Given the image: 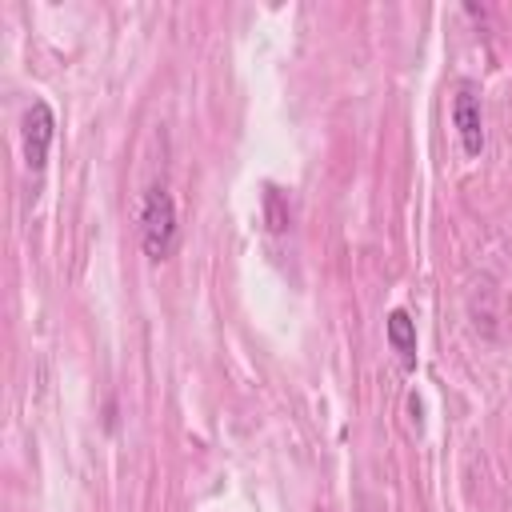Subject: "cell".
<instances>
[{
  "mask_svg": "<svg viewBox=\"0 0 512 512\" xmlns=\"http://www.w3.org/2000/svg\"><path fill=\"white\" fill-rule=\"evenodd\" d=\"M176 200L164 184H152L140 200V248L148 260H168L176 248Z\"/></svg>",
  "mask_w": 512,
  "mask_h": 512,
  "instance_id": "cell-1",
  "label": "cell"
},
{
  "mask_svg": "<svg viewBox=\"0 0 512 512\" xmlns=\"http://www.w3.org/2000/svg\"><path fill=\"white\" fill-rule=\"evenodd\" d=\"M452 128L460 136L464 156H480L484 152V108H480V88L472 80L456 84L452 96Z\"/></svg>",
  "mask_w": 512,
  "mask_h": 512,
  "instance_id": "cell-2",
  "label": "cell"
},
{
  "mask_svg": "<svg viewBox=\"0 0 512 512\" xmlns=\"http://www.w3.org/2000/svg\"><path fill=\"white\" fill-rule=\"evenodd\" d=\"M52 136H56V116L48 108V100H32L28 112H24V124H20V144H24V164L32 172H40L48 164V148H52Z\"/></svg>",
  "mask_w": 512,
  "mask_h": 512,
  "instance_id": "cell-3",
  "label": "cell"
},
{
  "mask_svg": "<svg viewBox=\"0 0 512 512\" xmlns=\"http://www.w3.org/2000/svg\"><path fill=\"white\" fill-rule=\"evenodd\" d=\"M384 336H388L392 352L400 356V364L404 368H416V320L404 308H392L384 316Z\"/></svg>",
  "mask_w": 512,
  "mask_h": 512,
  "instance_id": "cell-4",
  "label": "cell"
},
{
  "mask_svg": "<svg viewBox=\"0 0 512 512\" xmlns=\"http://www.w3.org/2000/svg\"><path fill=\"white\" fill-rule=\"evenodd\" d=\"M268 220H272V228H276V232L288 224V216L280 212V192H276V188H268Z\"/></svg>",
  "mask_w": 512,
  "mask_h": 512,
  "instance_id": "cell-5",
  "label": "cell"
}]
</instances>
